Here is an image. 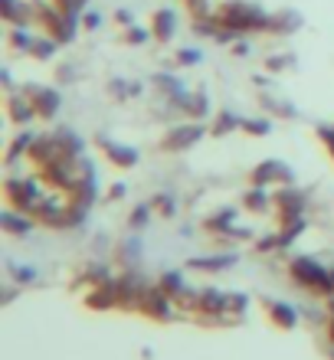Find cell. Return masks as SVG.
I'll use <instances>...</instances> for the list:
<instances>
[{"label":"cell","instance_id":"8","mask_svg":"<svg viewBox=\"0 0 334 360\" xmlns=\"http://www.w3.org/2000/svg\"><path fill=\"white\" fill-rule=\"evenodd\" d=\"M328 334H331V341H334V304H331V321H328Z\"/></svg>","mask_w":334,"mask_h":360},{"label":"cell","instance_id":"5","mask_svg":"<svg viewBox=\"0 0 334 360\" xmlns=\"http://www.w3.org/2000/svg\"><path fill=\"white\" fill-rule=\"evenodd\" d=\"M193 138H200V128H187V131L181 128L167 138V148H187V141H193Z\"/></svg>","mask_w":334,"mask_h":360},{"label":"cell","instance_id":"4","mask_svg":"<svg viewBox=\"0 0 334 360\" xmlns=\"http://www.w3.org/2000/svg\"><path fill=\"white\" fill-rule=\"evenodd\" d=\"M115 302H118V288H112V285L89 295V308H112Z\"/></svg>","mask_w":334,"mask_h":360},{"label":"cell","instance_id":"6","mask_svg":"<svg viewBox=\"0 0 334 360\" xmlns=\"http://www.w3.org/2000/svg\"><path fill=\"white\" fill-rule=\"evenodd\" d=\"M102 148H105L108 158H112L115 164H122V167H124V164H134V158H138L134 151H122V148H115V144H102Z\"/></svg>","mask_w":334,"mask_h":360},{"label":"cell","instance_id":"1","mask_svg":"<svg viewBox=\"0 0 334 360\" xmlns=\"http://www.w3.org/2000/svg\"><path fill=\"white\" fill-rule=\"evenodd\" d=\"M288 272H292V278H295V282L305 285V288H315V292H321V295H331L334 292V272L321 269L315 259H308V256L292 259Z\"/></svg>","mask_w":334,"mask_h":360},{"label":"cell","instance_id":"3","mask_svg":"<svg viewBox=\"0 0 334 360\" xmlns=\"http://www.w3.org/2000/svg\"><path fill=\"white\" fill-rule=\"evenodd\" d=\"M266 311H269V321L276 324V328H282V331L295 328V311H292L288 304L272 302V298H269V302H266Z\"/></svg>","mask_w":334,"mask_h":360},{"label":"cell","instance_id":"2","mask_svg":"<svg viewBox=\"0 0 334 360\" xmlns=\"http://www.w3.org/2000/svg\"><path fill=\"white\" fill-rule=\"evenodd\" d=\"M144 311L151 314V318H167V314H171V295L164 292V285L161 288H154V292H144Z\"/></svg>","mask_w":334,"mask_h":360},{"label":"cell","instance_id":"7","mask_svg":"<svg viewBox=\"0 0 334 360\" xmlns=\"http://www.w3.org/2000/svg\"><path fill=\"white\" fill-rule=\"evenodd\" d=\"M4 219H7V223H4V226H7L10 233H27V229H30V223H27V219L13 217V213H7V217H4Z\"/></svg>","mask_w":334,"mask_h":360}]
</instances>
